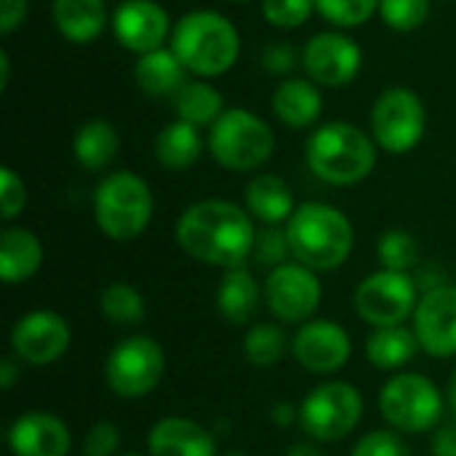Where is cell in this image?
<instances>
[{
    "mask_svg": "<svg viewBox=\"0 0 456 456\" xmlns=\"http://www.w3.org/2000/svg\"><path fill=\"white\" fill-rule=\"evenodd\" d=\"M176 243L187 256L203 265H216L224 270L240 267L248 256H254V216L232 200H198L179 216Z\"/></svg>",
    "mask_w": 456,
    "mask_h": 456,
    "instance_id": "1",
    "label": "cell"
},
{
    "mask_svg": "<svg viewBox=\"0 0 456 456\" xmlns=\"http://www.w3.org/2000/svg\"><path fill=\"white\" fill-rule=\"evenodd\" d=\"M171 51L184 69L200 80L227 75L240 56V32L219 11L198 8L176 19L171 32Z\"/></svg>",
    "mask_w": 456,
    "mask_h": 456,
    "instance_id": "2",
    "label": "cell"
},
{
    "mask_svg": "<svg viewBox=\"0 0 456 456\" xmlns=\"http://www.w3.org/2000/svg\"><path fill=\"white\" fill-rule=\"evenodd\" d=\"M377 142L350 120H331L318 126L307 144L305 160L310 171L334 187H353L371 176L377 166Z\"/></svg>",
    "mask_w": 456,
    "mask_h": 456,
    "instance_id": "3",
    "label": "cell"
},
{
    "mask_svg": "<svg viewBox=\"0 0 456 456\" xmlns=\"http://www.w3.org/2000/svg\"><path fill=\"white\" fill-rule=\"evenodd\" d=\"M286 238L294 262L315 273H331L347 262L355 232L337 206L307 200L299 203L294 216L286 222Z\"/></svg>",
    "mask_w": 456,
    "mask_h": 456,
    "instance_id": "4",
    "label": "cell"
},
{
    "mask_svg": "<svg viewBox=\"0 0 456 456\" xmlns=\"http://www.w3.org/2000/svg\"><path fill=\"white\" fill-rule=\"evenodd\" d=\"M155 200L150 184L134 171H115L94 192L96 227L118 243L139 238L152 222Z\"/></svg>",
    "mask_w": 456,
    "mask_h": 456,
    "instance_id": "5",
    "label": "cell"
},
{
    "mask_svg": "<svg viewBox=\"0 0 456 456\" xmlns=\"http://www.w3.org/2000/svg\"><path fill=\"white\" fill-rule=\"evenodd\" d=\"M208 152L227 171H254L275 152L273 126L251 110L230 107L208 128Z\"/></svg>",
    "mask_w": 456,
    "mask_h": 456,
    "instance_id": "6",
    "label": "cell"
},
{
    "mask_svg": "<svg viewBox=\"0 0 456 456\" xmlns=\"http://www.w3.org/2000/svg\"><path fill=\"white\" fill-rule=\"evenodd\" d=\"M379 414L398 433H428L444 417V395L422 374H395L379 390Z\"/></svg>",
    "mask_w": 456,
    "mask_h": 456,
    "instance_id": "7",
    "label": "cell"
},
{
    "mask_svg": "<svg viewBox=\"0 0 456 456\" xmlns=\"http://www.w3.org/2000/svg\"><path fill=\"white\" fill-rule=\"evenodd\" d=\"M428 131V107L422 96L406 86L382 91L371 107V136L390 155L411 152Z\"/></svg>",
    "mask_w": 456,
    "mask_h": 456,
    "instance_id": "8",
    "label": "cell"
},
{
    "mask_svg": "<svg viewBox=\"0 0 456 456\" xmlns=\"http://www.w3.org/2000/svg\"><path fill=\"white\" fill-rule=\"evenodd\" d=\"M163 371H166V353L152 337L144 334H134L118 342L104 363V379L110 390L118 398H128V401L150 395L160 385Z\"/></svg>",
    "mask_w": 456,
    "mask_h": 456,
    "instance_id": "9",
    "label": "cell"
},
{
    "mask_svg": "<svg viewBox=\"0 0 456 456\" xmlns=\"http://www.w3.org/2000/svg\"><path fill=\"white\" fill-rule=\"evenodd\" d=\"M363 417V398L358 387L350 382H323L318 385L299 409V422L302 430L321 441H342L347 438Z\"/></svg>",
    "mask_w": 456,
    "mask_h": 456,
    "instance_id": "10",
    "label": "cell"
},
{
    "mask_svg": "<svg viewBox=\"0 0 456 456\" xmlns=\"http://www.w3.org/2000/svg\"><path fill=\"white\" fill-rule=\"evenodd\" d=\"M417 281L409 273L398 270H379L358 283L353 305L358 318H363L374 329L403 326L409 315H414L417 299Z\"/></svg>",
    "mask_w": 456,
    "mask_h": 456,
    "instance_id": "11",
    "label": "cell"
},
{
    "mask_svg": "<svg viewBox=\"0 0 456 456\" xmlns=\"http://www.w3.org/2000/svg\"><path fill=\"white\" fill-rule=\"evenodd\" d=\"M299 56L307 77L321 88L350 86L363 67V48L342 29L315 32Z\"/></svg>",
    "mask_w": 456,
    "mask_h": 456,
    "instance_id": "12",
    "label": "cell"
},
{
    "mask_svg": "<svg viewBox=\"0 0 456 456\" xmlns=\"http://www.w3.org/2000/svg\"><path fill=\"white\" fill-rule=\"evenodd\" d=\"M323 297L315 270L299 262H283L270 270L265 283V302L283 323H307Z\"/></svg>",
    "mask_w": 456,
    "mask_h": 456,
    "instance_id": "13",
    "label": "cell"
},
{
    "mask_svg": "<svg viewBox=\"0 0 456 456\" xmlns=\"http://www.w3.org/2000/svg\"><path fill=\"white\" fill-rule=\"evenodd\" d=\"M112 35L120 48L142 56L171 43V16L158 0H123L112 13Z\"/></svg>",
    "mask_w": 456,
    "mask_h": 456,
    "instance_id": "14",
    "label": "cell"
},
{
    "mask_svg": "<svg viewBox=\"0 0 456 456\" xmlns=\"http://www.w3.org/2000/svg\"><path fill=\"white\" fill-rule=\"evenodd\" d=\"M69 323L51 310H35L19 318L11 329V347L16 358L32 366H48L69 350Z\"/></svg>",
    "mask_w": 456,
    "mask_h": 456,
    "instance_id": "15",
    "label": "cell"
},
{
    "mask_svg": "<svg viewBox=\"0 0 456 456\" xmlns=\"http://www.w3.org/2000/svg\"><path fill=\"white\" fill-rule=\"evenodd\" d=\"M353 353L350 334L334 321H307L291 339V355L310 374L339 371Z\"/></svg>",
    "mask_w": 456,
    "mask_h": 456,
    "instance_id": "16",
    "label": "cell"
},
{
    "mask_svg": "<svg viewBox=\"0 0 456 456\" xmlns=\"http://www.w3.org/2000/svg\"><path fill=\"white\" fill-rule=\"evenodd\" d=\"M414 334L428 355H456V286L446 283L422 294L414 310Z\"/></svg>",
    "mask_w": 456,
    "mask_h": 456,
    "instance_id": "17",
    "label": "cell"
},
{
    "mask_svg": "<svg viewBox=\"0 0 456 456\" xmlns=\"http://www.w3.org/2000/svg\"><path fill=\"white\" fill-rule=\"evenodd\" d=\"M13 456H67L72 446L69 428L48 411H27L8 430Z\"/></svg>",
    "mask_w": 456,
    "mask_h": 456,
    "instance_id": "18",
    "label": "cell"
},
{
    "mask_svg": "<svg viewBox=\"0 0 456 456\" xmlns=\"http://www.w3.org/2000/svg\"><path fill=\"white\" fill-rule=\"evenodd\" d=\"M147 449L150 456H216V441L203 425L187 417H166L152 425Z\"/></svg>",
    "mask_w": 456,
    "mask_h": 456,
    "instance_id": "19",
    "label": "cell"
},
{
    "mask_svg": "<svg viewBox=\"0 0 456 456\" xmlns=\"http://www.w3.org/2000/svg\"><path fill=\"white\" fill-rule=\"evenodd\" d=\"M51 19L56 32L72 45L99 40L107 24H112L107 0H51Z\"/></svg>",
    "mask_w": 456,
    "mask_h": 456,
    "instance_id": "20",
    "label": "cell"
},
{
    "mask_svg": "<svg viewBox=\"0 0 456 456\" xmlns=\"http://www.w3.org/2000/svg\"><path fill=\"white\" fill-rule=\"evenodd\" d=\"M187 75L190 72L171 51V45L142 53L134 61V83L150 99H174L187 83Z\"/></svg>",
    "mask_w": 456,
    "mask_h": 456,
    "instance_id": "21",
    "label": "cell"
},
{
    "mask_svg": "<svg viewBox=\"0 0 456 456\" xmlns=\"http://www.w3.org/2000/svg\"><path fill=\"white\" fill-rule=\"evenodd\" d=\"M323 112V94L310 77H286L273 91V115L289 128H310Z\"/></svg>",
    "mask_w": 456,
    "mask_h": 456,
    "instance_id": "22",
    "label": "cell"
},
{
    "mask_svg": "<svg viewBox=\"0 0 456 456\" xmlns=\"http://www.w3.org/2000/svg\"><path fill=\"white\" fill-rule=\"evenodd\" d=\"M246 211L254 219H259L262 224L278 227L294 216L297 200H294V192L286 184V179H281L275 174H256L246 184Z\"/></svg>",
    "mask_w": 456,
    "mask_h": 456,
    "instance_id": "23",
    "label": "cell"
},
{
    "mask_svg": "<svg viewBox=\"0 0 456 456\" xmlns=\"http://www.w3.org/2000/svg\"><path fill=\"white\" fill-rule=\"evenodd\" d=\"M43 265V243L24 227H5L0 232V278L5 283H21L32 278Z\"/></svg>",
    "mask_w": 456,
    "mask_h": 456,
    "instance_id": "24",
    "label": "cell"
},
{
    "mask_svg": "<svg viewBox=\"0 0 456 456\" xmlns=\"http://www.w3.org/2000/svg\"><path fill=\"white\" fill-rule=\"evenodd\" d=\"M259 299H262L259 283L246 265L224 270V278L216 291V307L224 321L235 326L248 323L259 310Z\"/></svg>",
    "mask_w": 456,
    "mask_h": 456,
    "instance_id": "25",
    "label": "cell"
},
{
    "mask_svg": "<svg viewBox=\"0 0 456 456\" xmlns=\"http://www.w3.org/2000/svg\"><path fill=\"white\" fill-rule=\"evenodd\" d=\"M203 155V139L198 126L184 120H171L155 136V160L166 171H187Z\"/></svg>",
    "mask_w": 456,
    "mask_h": 456,
    "instance_id": "26",
    "label": "cell"
},
{
    "mask_svg": "<svg viewBox=\"0 0 456 456\" xmlns=\"http://www.w3.org/2000/svg\"><path fill=\"white\" fill-rule=\"evenodd\" d=\"M120 150V136L115 131V126L104 118H94L86 120L72 139V155L77 160L80 168L86 171H102L107 168Z\"/></svg>",
    "mask_w": 456,
    "mask_h": 456,
    "instance_id": "27",
    "label": "cell"
},
{
    "mask_svg": "<svg viewBox=\"0 0 456 456\" xmlns=\"http://www.w3.org/2000/svg\"><path fill=\"white\" fill-rule=\"evenodd\" d=\"M417 350H422L419 339H417L414 329H406V326L374 329V334L366 342L369 363L382 371H395V369L406 366L417 355Z\"/></svg>",
    "mask_w": 456,
    "mask_h": 456,
    "instance_id": "28",
    "label": "cell"
},
{
    "mask_svg": "<svg viewBox=\"0 0 456 456\" xmlns=\"http://www.w3.org/2000/svg\"><path fill=\"white\" fill-rule=\"evenodd\" d=\"M174 110H176V118L184 120V123H192V126H214L219 120V115L224 112V96L216 86L195 77V80H187L179 94L174 96Z\"/></svg>",
    "mask_w": 456,
    "mask_h": 456,
    "instance_id": "29",
    "label": "cell"
},
{
    "mask_svg": "<svg viewBox=\"0 0 456 456\" xmlns=\"http://www.w3.org/2000/svg\"><path fill=\"white\" fill-rule=\"evenodd\" d=\"M286 331L275 323H254L243 337V355L256 369H270L283 361L289 353Z\"/></svg>",
    "mask_w": 456,
    "mask_h": 456,
    "instance_id": "30",
    "label": "cell"
},
{
    "mask_svg": "<svg viewBox=\"0 0 456 456\" xmlns=\"http://www.w3.org/2000/svg\"><path fill=\"white\" fill-rule=\"evenodd\" d=\"M99 310L102 315L115 323V326H136L144 321L147 307H144V297L131 286V283H110L102 297H99Z\"/></svg>",
    "mask_w": 456,
    "mask_h": 456,
    "instance_id": "31",
    "label": "cell"
},
{
    "mask_svg": "<svg viewBox=\"0 0 456 456\" xmlns=\"http://www.w3.org/2000/svg\"><path fill=\"white\" fill-rule=\"evenodd\" d=\"M377 256L385 270L409 273L419 259V243L409 230H387L377 243Z\"/></svg>",
    "mask_w": 456,
    "mask_h": 456,
    "instance_id": "32",
    "label": "cell"
},
{
    "mask_svg": "<svg viewBox=\"0 0 456 456\" xmlns=\"http://www.w3.org/2000/svg\"><path fill=\"white\" fill-rule=\"evenodd\" d=\"M315 13L334 29H353L379 13V0H315Z\"/></svg>",
    "mask_w": 456,
    "mask_h": 456,
    "instance_id": "33",
    "label": "cell"
},
{
    "mask_svg": "<svg viewBox=\"0 0 456 456\" xmlns=\"http://www.w3.org/2000/svg\"><path fill=\"white\" fill-rule=\"evenodd\" d=\"M382 21L395 32H414L430 16V0H379Z\"/></svg>",
    "mask_w": 456,
    "mask_h": 456,
    "instance_id": "34",
    "label": "cell"
},
{
    "mask_svg": "<svg viewBox=\"0 0 456 456\" xmlns=\"http://www.w3.org/2000/svg\"><path fill=\"white\" fill-rule=\"evenodd\" d=\"M315 13V0H262V16L270 27L297 29Z\"/></svg>",
    "mask_w": 456,
    "mask_h": 456,
    "instance_id": "35",
    "label": "cell"
},
{
    "mask_svg": "<svg viewBox=\"0 0 456 456\" xmlns=\"http://www.w3.org/2000/svg\"><path fill=\"white\" fill-rule=\"evenodd\" d=\"M350 456H411L403 438L393 430H374L363 436Z\"/></svg>",
    "mask_w": 456,
    "mask_h": 456,
    "instance_id": "36",
    "label": "cell"
},
{
    "mask_svg": "<svg viewBox=\"0 0 456 456\" xmlns=\"http://www.w3.org/2000/svg\"><path fill=\"white\" fill-rule=\"evenodd\" d=\"M27 206V187L24 179L13 171V168H3L0 171V214L5 222H11L13 216H19Z\"/></svg>",
    "mask_w": 456,
    "mask_h": 456,
    "instance_id": "37",
    "label": "cell"
},
{
    "mask_svg": "<svg viewBox=\"0 0 456 456\" xmlns=\"http://www.w3.org/2000/svg\"><path fill=\"white\" fill-rule=\"evenodd\" d=\"M291 254L289 248V238H286V230L281 227H265L262 232H256V246H254V256L262 262V265H270V267H278L286 262V256Z\"/></svg>",
    "mask_w": 456,
    "mask_h": 456,
    "instance_id": "38",
    "label": "cell"
},
{
    "mask_svg": "<svg viewBox=\"0 0 456 456\" xmlns=\"http://www.w3.org/2000/svg\"><path fill=\"white\" fill-rule=\"evenodd\" d=\"M118 449H120V430L112 422H96L83 441V456H115Z\"/></svg>",
    "mask_w": 456,
    "mask_h": 456,
    "instance_id": "39",
    "label": "cell"
},
{
    "mask_svg": "<svg viewBox=\"0 0 456 456\" xmlns=\"http://www.w3.org/2000/svg\"><path fill=\"white\" fill-rule=\"evenodd\" d=\"M297 64H302V56H297L291 43H270L262 51V67L270 75H289L297 69Z\"/></svg>",
    "mask_w": 456,
    "mask_h": 456,
    "instance_id": "40",
    "label": "cell"
},
{
    "mask_svg": "<svg viewBox=\"0 0 456 456\" xmlns=\"http://www.w3.org/2000/svg\"><path fill=\"white\" fill-rule=\"evenodd\" d=\"M29 13V0H0V32H16Z\"/></svg>",
    "mask_w": 456,
    "mask_h": 456,
    "instance_id": "41",
    "label": "cell"
},
{
    "mask_svg": "<svg viewBox=\"0 0 456 456\" xmlns=\"http://www.w3.org/2000/svg\"><path fill=\"white\" fill-rule=\"evenodd\" d=\"M433 456H456V422L444 425L433 436Z\"/></svg>",
    "mask_w": 456,
    "mask_h": 456,
    "instance_id": "42",
    "label": "cell"
},
{
    "mask_svg": "<svg viewBox=\"0 0 456 456\" xmlns=\"http://www.w3.org/2000/svg\"><path fill=\"white\" fill-rule=\"evenodd\" d=\"M270 419H273L278 428H289V425H294V422L299 419V411H297L291 403H278V406H273Z\"/></svg>",
    "mask_w": 456,
    "mask_h": 456,
    "instance_id": "43",
    "label": "cell"
},
{
    "mask_svg": "<svg viewBox=\"0 0 456 456\" xmlns=\"http://www.w3.org/2000/svg\"><path fill=\"white\" fill-rule=\"evenodd\" d=\"M19 374H21V371H19V366H16L11 358H5V361L0 363V387H3V390H11V387H13V382L19 379Z\"/></svg>",
    "mask_w": 456,
    "mask_h": 456,
    "instance_id": "44",
    "label": "cell"
},
{
    "mask_svg": "<svg viewBox=\"0 0 456 456\" xmlns=\"http://www.w3.org/2000/svg\"><path fill=\"white\" fill-rule=\"evenodd\" d=\"M8 83H11V56H8V51L3 48V51H0V91H5Z\"/></svg>",
    "mask_w": 456,
    "mask_h": 456,
    "instance_id": "45",
    "label": "cell"
},
{
    "mask_svg": "<svg viewBox=\"0 0 456 456\" xmlns=\"http://www.w3.org/2000/svg\"><path fill=\"white\" fill-rule=\"evenodd\" d=\"M286 456H326L318 446H313V444H294L289 452H286Z\"/></svg>",
    "mask_w": 456,
    "mask_h": 456,
    "instance_id": "46",
    "label": "cell"
},
{
    "mask_svg": "<svg viewBox=\"0 0 456 456\" xmlns=\"http://www.w3.org/2000/svg\"><path fill=\"white\" fill-rule=\"evenodd\" d=\"M446 393H449V403H452V409L456 411V371L452 374V379H449V390H446Z\"/></svg>",
    "mask_w": 456,
    "mask_h": 456,
    "instance_id": "47",
    "label": "cell"
},
{
    "mask_svg": "<svg viewBox=\"0 0 456 456\" xmlns=\"http://www.w3.org/2000/svg\"><path fill=\"white\" fill-rule=\"evenodd\" d=\"M224 456H248L246 452H230V454H224Z\"/></svg>",
    "mask_w": 456,
    "mask_h": 456,
    "instance_id": "48",
    "label": "cell"
},
{
    "mask_svg": "<svg viewBox=\"0 0 456 456\" xmlns=\"http://www.w3.org/2000/svg\"><path fill=\"white\" fill-rule=\"evenodd\" d=\"M120 456H142V454H136V452H128V454H120Z\"/></svg>",
    "mask_w": 456,
    "mask_h": 456,
    "instance_id": "49",
    "label": "cell"
},
{
    "mask_svg": "<svg viewBox=\"0 0 456 456\" xmlns=\"http://www.w3.org/2000/svg\"><path fill=\"white\" fill-rule=\"evenodd\" d=\"M235 3H248V0H235Z\"/></svg>",
    "mask_w": 456,
    "mask_h": 456,
    "instance_id": "50",
    "label": "cell"
}]
</instances>
